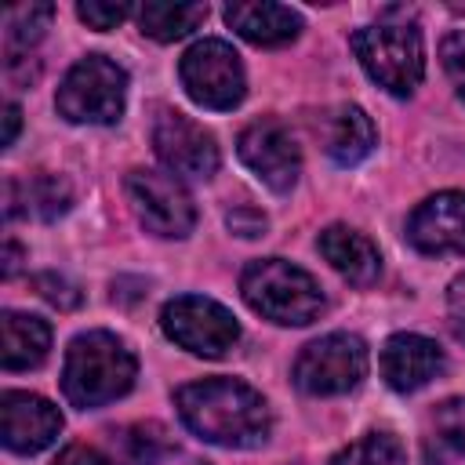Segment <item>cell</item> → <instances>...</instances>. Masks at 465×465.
Masks as SVG:
<instances>
[{"label":"cell","instance_id":"obj_17","mask_svg":"<svg viewBox=\"0 0 465 465\" xmlns=\"http://www.w3.org/2000/svg\"><path fill=\"white\" fill-rule=\"evenodd\" d=\"M374 142H378L374 124L360 105H338L323 116V149L331 153L334 163L352 167V163L367 160Z\"/></svg>","mask_w":465,"mask_h":465},{"label":"cell","instance_id":"obj_22","mask_svg":"<svg viewBox=\"0 0 465 465\" xmlns=\"http://www.w3.org/2000/svg\"><path fill=\"white\" fill-rule=\"evenodd\" d=\"M403 443L392 432H367L345 450L334 454L331 465H403Z\"/></svg>","mask_w":465,"mask_h":465},{"label":"cell","instance_id":"obj_4","mask_svg":"<svg viewBox=\"0 0 465 465\" xmlns=\"http://www.w3.org/2000/svg\"><path fill=\"white\" fill-rule=\"evenodd\" d=\"M352 51L367 76L389 94L407 98L425 76L421 33L411 22H374L352 33Z\"/></svg>","mask_w":465,"mask_h":465},{"label":"cell","instance_id":"obj_13","mask_svg":"<svg viewBox=\"0 0 465 465\" xmlns=\"http://www.w3.org/2000/svg\"><path fill=\"white\" fill-rule=\"evenodd\" d=\"M407 240L421 254H465V193H436L407 222Z\"/></svg>","mask_w":465,"mask_h":465},{"label":"cell","instance_id":"obj_25","mask_svg":"<svg viewBox=\"0 0 465 465\" xmlns=\"http://www.w3.org/2000/svg\"><path fill=\"white\" fill-rule=\"evenodd\" d=\"M440 58H443V69H447L450 84L465 98V33H450L443 40V47H440Z\"/></svg>","mask_w":465,"mask_h":465},{"label":"cell","instance_id":"obj_26","mask_svg":"<svg viewBox=\"0 0 465 465\" xmlns=\"http://www.w3.org/2000/svg\"><path fill=\"white\" fill-rule=\"evenodd\" d=\"M36 291H40L51 305H58V309H76V305H80V291H76L65 276H58V272L36 276Z\"/></svg>","mask_w":465,"mask_h":465},{"label":"cell","instance_id":"obj_19","mask_svg":"<svg viewBox=\"0 0 465 465\" xmlns=\"http://www.w3.org/2000/svg\"><path fill=\"white\" fill-rule=\"evenodd\" d=\"M18 203H25V214L33 211L36 218L51 222V218L69 211L73 193H69V185L58 174H33L25 185H18V193H15V182L7 178L4 182V218H15Z\"/></svg>","mask_w":465,"mask_h":465},{"label":"cell","instance_id":"obj_29","mask_svg":"<svg viewBox=\"0 0 465 465\" xmlns=\"http://www.w3.org/2000/svg\"><path fill=\"white\" fill-rule=\"evenodd\" d=\"M54 465H113V461H109L102 450L87 447V443H69V447L58 454Z\"/></svg>","mask_w":465,"mask_h":465},{"label":"cell","instance_id":"obj_8","mask_svg":"<svg viewBox=\"0 0 465 465\" xmlns=\"http://www.w3.org/2000/svg\"><path fill=\"white\" fill-rule=\"evenodd\" d=\"M160 327L163 334L196 352V356H225L236 341H240V323L236 316L214 302V298H203V294H182V298H171L160 312Z\"/></svg>","mask_w":465,"mask_h":465},{"label":"cell","instance_id":"obj_9","mask_svg":"<svg viewBox=\"0 0 465 465\" xmlns=\"http://www.w3.org/2000/svg\"><path fill=\"white\" fill-rule=\"evenodd\" d=\"M124 189H127V200H131L138 222L149 232L167 236V240H182L193 232L196 207L178 178H171L163 171H131Z\"/></svg>","mask_w":465,"mask_h":465},{"label":"cell","instance_id":"obj_14","mask_svg":"<svg viewBox=\"0 0 465 465\" xmlns=\"http://www.w3.org/2000/svg\"><path fill=\"white\" fill-rule=\"evenodd\" d=\"M443 371V349L425 334H392L381 345V378L396 392H414Z\"/></svg>","mask_w":465,"mask_h":465},{"label":"cell","instance_id":"obj_27","mask_svg":"<svg viewBox=\"0 0 465 465\" xmlns=\"http://www.w3.org/2000/svg\"><path fill=\"white\" fill-rule=\"evenodd\" d=\"M447 316H450V331L458 341H465V272L450 283L447 291Z\"/></svg>","mask_w":465,"mask_h":465},{"label":"cell","instance_id":"obj_30","mask_svg":"<svg viewBox=\"0 0 465 465\" xmlns=\"http://www.w3.org/2000/svg\"><path fill=\"white\" fill-rule=\"evenodd\" d=\"M18 124H22V109L15 105V102H7L4 105V149H11L15 145V134H18Z\"/></svg>","mask_w":465,"mask_h":465},{"label":"cell","instance_id":"obj_18","mask_svg":"<svg viewBox=\"0 0 465 465\" xmlns=\"http://www.w3.org/2000/svg\"><path fill=\"white\" fill-rule=\"evenodd\" d=\"M51 349V327L40 316L7 309L0 316V363L7 371L36 367Z\"/></svg>","mask_w":465,"mask_h":465},{"label":"cell","instance_id":"obj_6","mask_svg":"<svg viewBox=\"0 0 465 465\" xmlns=\"http://www.w3.org/2000/svg\"><path fill=\"white\" fill-rule=\"evenodd\" d=\"M178 76L185 94L203 105V109H236L243 102L247 91V76L240 65V54L225 44V40H196L182 62H178Z\"/></svg>","mask_w":465,"mask_h":465},{"label":"cell","instance_id":"obj_7","mask_svg":"<svg viewBox=\"0 0 465 465\" xmlns=\"http://www.w3.org/2000/svg\"><path fill=\"white\" fill-rule=\"evenodd\" d=\"M367 378V345L356 334H323L294 360V385L309 396H341Z\"/></svg>","mask_w":465,"mask_h":465},{"label":"cell","instance_id":"obj_1","mask_svg":"<svg viewBox=\"0 0 465 465\" xmlns=\"http://www.w3.org/2000/svg\"><path fill=\"white\" fill-rule=\"evenodd\" d=\"M182 421L218 447H258L269 440L272 418L258 389L240 378H203L174 392Z\"/></svg>","mask_w":465,"mask_h":465},{"label":"cell","instance_id":"obj_16","mask_svg":"<svg viewBox=\"0 0 465 465\" xmlns=\"http://www.w3.org/2000/svg\"><path fill=\"white\" fill-rule=\"evenodd\" d=\"M225 22L251 44L258 47H280L291 44L302 29L298 11L283 7V4H229L225 7Z\"/></svg>","mask_w":465,"mask_h":465},{"label":"cell","instance_id":"obj_12","mask_svg":"<svg viewBox=\"0 0 465 465\" xmlns=\"http://www.w3.org/2000/svg\"><path fill=\"white\" fill-rule=\"evenodd\" d=\"M62 432V414L54 403L33 392H4L0 396V436L7 450L36 454L51 447Z\"/></svg>","mask_w":465,"mask_h":465},{"label":"cell","instance_id":"obj_15","mask_svg":"<svg viewBox=\"0 0 465 465\" xmlns=\"http://www.w3.org/2000/svg\"><path fill=\"white\" fill-rule=\"evenodd\" d=\"M316 247H320V254L331 262V269H334L338 276H345L349 283H356V287H371V283L378 280V272H381V254H378V247H374L363 232H356V229H349V225H327V229L320 232Z\"/></svg>","mask_w":465,"mask_h":465},{"label":"cell","instance_id":"obj_28","mask_svg":"<svg viewBox=\"0 0 465 465\" xmlns=\"http://www.w3.org/2000/svg\"><path fill=\"white\" fill-rule=\"evenodd\" d=\"M225 222H229V229H232L236 236H247V240L265 232V214H258V211H251V207H236V211H229Z\"/></svg>","mask_w":465,"mask_h":465},{"label":"cell","instance_id":"obj_20","mask_svg":"<svg viewBox=\"0 0 465 465\" xmlns=\"http://www.w3.org/2000/svg\"><path fill=\"white\" fill-rule=\"evenodd\" d=\"M465 454V396L443 400L425 432V461L429 465H447Z\"/></svg>","mask_w":465,"mask_h":465},{"label":"cell","instance_id":"obj_23","mask_svg":"<svg viewBox=\"0 0 465 465\" xmlns=\"http://www.w3.org/2000/svg\"><path fill=\"white\" fill-rule=\"evenodd\" d=\"M51 15H54L51 4H22V7H11L7 18H4V25H7V54L29 51L44 36Z\"/></svg>","mask_w":465,"mask_h":465},{"label":"cell","instance_id":"obj_2","mask_svg":"<svg viewBox=\"0 0 465 465\" xmlns=\"http://www.w3.org/2000/svg\"><path fill=\"white\" fill-rule=\"evenodd\" d=\"M134 356L131 349L109 331H87L69 341L65 367H62V392L73 407H102L120 400L134 385Z\"/></svg>","mask_w":465,"mask_h":465},{"label":"cell","instance_id":"obj_10","mask_svg":"<svg viewBox=\"0 0 465 465\" xmlns=\"http://www.w3.org/2000/svg\"><path fill=\"white\" fill-rule=\"evenodd\" d=\"M236 153L251 167V174L262 185H269L272 193L294 189V182L302 174V153H298L291 131L280 120H254V124H247L240 131Z\"/></svg>","mask_w":465,"mask_h":465},{"label":"cell","instance_id":"obj_21","mask_svg":"<svg viewBox=\"0 0 465 465\" xmlns=\"http://www.w3.org/2000/svg\"><path fill=\"white\" fill-rule=\"evenodd\" d=\"M207 18V4H167V0H145L138 7V25L145 36L160 44H174L189 36Z\"/></svg>","mask_w":465,"mask_h":465},{"label":"cell","instance_id":"obj_11","mask_svg":"<svg viewBox=\"0 0 465 465\" xmlns=\"http://www.w3.org/2000/svg\"><path fill=\"white\" fill-rule=\"evenodd\" d=\"M153 149L167 163L171 174L182 178H211L218 171L214 138L178 109H160L153 124Z\"/></svg>","mask_w":465,"mask_h":465},{"label":"cell","instance_id":"obj_5","mask_svg":"<svg viewBox=\"0 0 465 465\" xmlns=\"http://www.w3.org/2000/svg\"><path fill=\"white\" fill-rule=\"evenodd\" d=\"M124 102H127V73L105 54L80 58L65 73L54 94V105L69 124H116Z\"/></svg>","mask_w":465,"mask_h":465},{"label":"cell","instance_id":"obj_24","mask_svg":"<svg viewBox=\"0 0 465 465\" xmlns=\"http://www.w3.org/2000/svg\"><path fill=\"white\" fill-rule=\"evenodd\" d=\"M76 15L91 25V29H116L127 15H131V7L127 4H102V0H84L80 7H76Z\"/></svg>","mask_w":465,"mask_h":465},{"label":"cell","instance_id":"obj_3","mask_svg":"<svg viewBox=\"0 0 465 465\" xmlns=\"http://www.w3.org/2000/svg\"><path fill=\"white\" fill-rule=\"evenodd\" d=\"M240 291L254 312H262L265 320L283 323V327H305L323 312L320 283L305 269H298L283 258L251 262L240 276Z\"/></svg>","mask_w":465,"mask_h":465},{"label":"cell","instance_id":"obj_31","mask_svg":"<svg viewBox=\"0 0 465 465\" xmlns=\"http://www.w3.org/2000/svg\"><path fill=\"white\" fill-rule=\"evenodd\" d=\"M18 258H22L18 243H15V240H7V243H4V276H15V269H18Z\"/></svg>","mask_w":465,"mask_h":465}]
</instances>
